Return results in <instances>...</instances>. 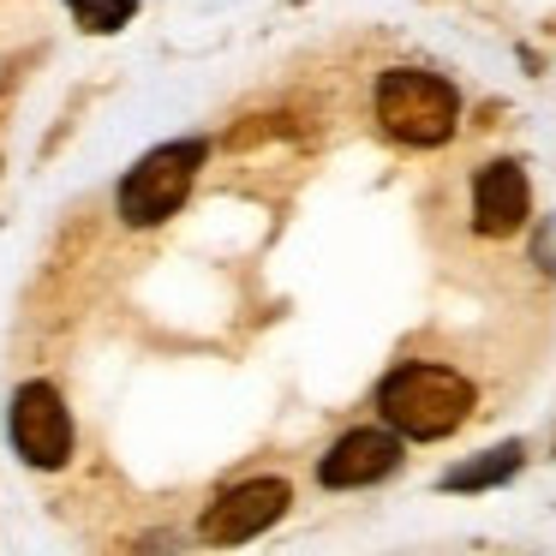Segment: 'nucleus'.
I'll use <instances>...</instances> for the list:
<instances>
[{"label":"nucleus","mask_w":556,"mask_h":556,"mask_svg":"<svg viewBox=\"0 0 556 556\" xmlns=\"http://www.w3.org/2000/svg\"><path fill=\"white\" fill-rule=\"evenodd\" d=\"M377 413L389 431L413 437V443H437V437L460 431V419L472 413V383L448 365L407 359L377 383Z\"/></svg>","instance_id":"1"},{"label":"nucleus","mask_w":556,"mask_h":556,"mask_svg":"<svg viewBox=\"0 0 556 556\" xmlns=\"http://www.w3.org/2000/svg\"><path fill=\"white\" fill-rule=\"evenodd\" d=\"M460 97L448 78L437 73H413V66H395V73L377 78V126H383L395 144L431 150L455 132Z\"/></svg>","instance_id":"2"},{"label":"nucleus","mask_w":556,"mask_h":556,"mask_svg":"<svg viewBox=\"0 0 556 556\" xmlns=\"http://www.w3.org/2000/svg\"><path fill=\"white\" fill-rule=\"evenodd\" d=\"M204 156H210V150L198 144V138L150 150V156L121 180V198H114V204H121V222H126V228H156V222H168L174 210L186 204V192H192V180H198V168H204Z\"/></svg>","instance_id":"3"},{"label":"nucleus","mask_w":556,"mask_h":556,"mask_svg":"<svg viewBox=\"0 0 556 556\" xmlns=\"http://www.w3.org/2000/svg\"><path fill=\"white\" fill-rule=\"evenodd\" d=\"M7 425H13V448L30 460V467L54 472V467L73 460V413H66V401H61L54 383H25L18 389Z\"/></svg>","instance_id":"4"},{"label":"nucleus","mask_w":556,"mask_h":556,"mask_svg":"<svg viewBox=\"0 0 556 556\" xmlns=\"http://www.w3.org/2000/svg\"><path fill=\"white\" fill-rule=\"evenodd\" d=\"M281 515H288V479H245L210 503L204 539L210 544H245L264 527H276Z\"/></svg>","instance_id":"5"},{"label":"nucleus","mask_w":556,"mask_h":556,"mask_svg":"<svg viewBox=\"0 0 556 556\" xmlns=\"http://www.w3.org/2000/svg\"><path fill=\"white\" fill-rule=\"evenodd\" d=\"M395 467H401V431H371V425H359V431L329 443L317 479H324L329 491H359V484L389 479Z\"/></svg>","instance_id":"6"},{"label":"nucleus","mask_w":556,"mask_h":556,"mask_svg":"<svg viewBox=\"0 0 556 556\" xmlns=\"http://www.w3.org/2000/svg\"><path fill=\"white\" fill-rule=\"evenodd\" d=\"M527 210H532V186L515 162H484V168L472 174V228H479L484 240L515 233L520 222H527Z\"/></svg>","instance_id":"7"},{"label":"nucleus","mask_w":556,"mask_h":556,"mask_svg":"<svg viewBox=\"0 0 556 556\" xmlns=\"http://www.w3.org/2000/svg\"><path fill=\"white\" fill-rule=\"evenodd\" d=\"M520 455H527L520 443H496V448H484V455H472V460H467V467L443 472V491H491V484H503V479H515V472H520Z\"/></svg>","instance_id":"8"}]
</instances>
